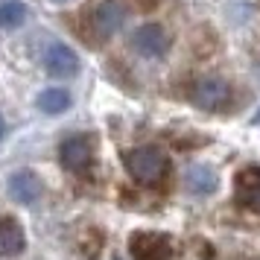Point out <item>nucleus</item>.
<instances>
[{
    "label": "nucleus",
    "mask_w": 260,
    "mask_h": 260,
    "mask_svg": "<svg viewBox=\"0 0 260 260\" xmlns=\"http://www.w3.org/2000/svg\"><path fill=\"white\" fill-rule=\"evenodd\" d=\"M231 100H234V91L219 76H205V79H196L190 85V103L202 111H211V114L225 111L231 106Z\"/></svg>",
    "instance_id": "3"
},
{
    "label": "nucleus",
    "mask_w": 260,
    "mask_h": 260,
    "mask_svg": "<svg viewBox=\"0 0 260 260\" xmlns=\"http://www.w3.org/2000/svg\"><path fill=\"white\" fill-rule=\"evenodd\" d=\"M59 161L68 173H85L94 164V141L88 135H71L59 143Z\"/></svg>",
    "instance_id": "5"
},
{
    "label": "nucleus",
    "mask_w": 260,
    "mask_h": 260,
    "mask_svg": "<svg viewBox=\"0 0 260 260\" xmlns=\"http://www.w3.org/2000/svg\"><path fill=\"white\" fill-rule=\"evenodd\" d=\"M254 73H257V76H260V61H257V68H254Z\"/></svg>",
    "instance_id": "16"
},
{
    "label": "nucleus",
    "mask_w": 260,
    "mask_h": 260,
    "mask_svg": "<svg viewBox=\"0 0 260 260\" xmlns=\"http://www.w3.org/2000/svg\"><path fill=\"white\" fill-rule=\"evenodd\" d=\"M234 202L248 213H260V167L248 164L234 176Z\"/></svg>",
    "instance_id": "7"
},
{
    "label": "nucleus",
    "mask_w": 260,
    "mask_h": 260,
    "mask_svg": "<svg viewBox=\"0 0 260 260\" xmlns=\"http://www.w3.org/2000/svg\"><path fill=\"white\" fill-rule=\"evenodd\" d=\"M56 3H61V0H56Z\"/></svg>",
    "instance_id": "17"
},
{
    "label": "nucleus",
    "mask_w": 260,
    "mask_h": 260,
    "mask_svg": "<svg viewBox=\"0 0 260 260\" xmlns=\"http://www.w3.org/2000/svg\"><path fill=\"white\" fill-rule=\"evenodd\" d=\"M129 251L135 260H176L173 240L161 231H135L129 237Z\"/></svg>",
    "instance_id": "4"
},
{
    "label": "nucleus",
    "mask_w": 260,
    "mask_h": 260,
    "mask_svg": "<svg viewBox=\"0 0 260 260\" xmlns=\"http://www.w3.org/2000/svg\"><path fill=\"white\" fill-rule=\"evenodd\" d=\"M123 167H126L132 181L146 184V187H155L170 176V158L164 155V149H158L152 143L129 149L123 155Z\"/></svg>",
    "instance_id": "1"
},
{
    "label": "nucleus",
    "mask_w": 260,
    "mask_h": 260,
    "mask_svg": "<svg viewBox=\"0 0 260 260\" xmlns=\"http://www.w3.org/2000/svg\"><path fill=\"white\" fill-rule=\"evenodd\" d=\"M36 106L44 111V114H61L64 108L71 106V94L64 91V88H44L41 94H38Z\"/></svg>",
    "instance_id": "12"
},
{
    "label": "nucleus",
    "mask_w": 260,
    "mask_h": 260,
    "mask_svg": "<svg viewBox=\"0 0 260 260\" xmlns=\"http://www.w3.org/2000/svg\"><path fill=\"white\" fill-rule=\"evenodd\" d=\"M132 47L138 56L143 59H161L167 50H170V36L161 24H141L135 32H132Z\"/></svg>",
    "instance_id": "6"
},
{
    "label": "nucleus",
    "mask_w": 260,
    "mask_h": 260,
    "mask_svg": "<svg viewBox=\"0 0 260 260\" xmlns=\"http://www.w3.org/2000/svg\"><path fill=\"white\" fill-rule=\"evenodd\" d=\"M3 135H6V120H3V114H0V141H3Z\"/></svg>",
    "instance_id": "14"
},
{
    "label": "nucleus",
    "mask_w": 260,
    "mask_h": 260,
    "mask_svg": "<svg viewBox=\"0 0 260 260\" xmlns=\"http://www.w3.org/2000/svg\"><path fill=\"white\" fill-rule=\"evenodd\" d=\"M85 24H88V38L91 41H108L111 36H117L120 26L126 24V6L120 0H96L94 6L85 12Z\"/></svg>",
    "instance_id": "2"
},
{
    "label": "nucleus",
    "mask_w": 260,
    "mask_h": 260,
    "mask_svg": "<svg viewBox=\"0 0 260 260\" xmlns=\"http://www.w3.org/2000/svg\"><path fill=\"white\" fill-rule=\"evenodd\" d=\"M44 68H47V73L56 76V79H71V76L79 73V56H76L68 44L50 41L47 47H44Z\"/></svg>",
    "instance_id": "8"
},
{
    "label": "nucleus",
    "mask_w": 260,
    "mask_h": 260,
    "mask_svg": "<svg viewBox=\"0 0 260 260\" xmlns=\"http://www.w3.org/2000/svg\"><path fill=\"white\" fill-rule=\"evenodd\" d=\"M184 181H187V190L190 193H196V196H208V193L216 190V173H213L211 167H205V164L187 167Z\"/></svg>",
    "instance_id": "11"
},
{
    "label": "nucleus",
    "mask_w": 260,
    "mask_h": 260,
    "mask_svg": "<svg viewBox=\"0 0 260 260\" xmlns=\"http://www.w3.org/2000/svg\"><path fill=\"white\" fill-rule=\"evenodd\" d=\"M117 260H120V257H117Z\"/></svg>",
    "instance_id": "18"
},
{
    "label": "nucleus",
    "mask_w": 260,
    "mask_h": 260,
    "mask_svg": "<svg viewBox=\"0 0 260 260\" xmlns=\"http://www.w3.org/2000/svg\"><path fill=\"white\" fill-rule=\"evenodd\" d=\"M26 248L24 225L12 216H0V257H18Z\"/></svg>",
    "instance_id": "10"
},
{
    "label": "nucleus",
    "mask_w": 260,
    "mask_h": 260,
    "mask_svg": "<svg viewBox=\"0 0 260 260\" xmlns=\"http://www.w3.org/2000/svg\"><path fill=\"white\" fill-rule=\"evenodd\" d=\"M26 6L21 0H0V29H18L26 21Z\"/></svg>",
    "instance_id": "13"
},
{
    "label": "nucleus",
    "mask_w": 260,
    "mask_h": 260,
    "mask_svg": "<svg viewBox=\"0 0 260 260\" xmlns=\"http://www.w3.org/2000/svg\"><path fill=\"white\" fill-rule=\"evenodd\" d=\"M251 123H254V126H260V111H257V117L251 120Z\"/></svg>",
    "instance_id": "15"
},
{
    "label": "nucleus",
    "mask_w": 260,
    "mask_h": 260,
    "mask_svg": "<svg viewBox=\"0 0 260 260\" xmlns=\"http://www.w3.org/2000/svg\"><path fill=\"white\" fill-rule=\"evenodd\" d=\"M9 196L18 205H32L41 196V178L32 170H18L9 176Z\"/></svg>",
    "instance_id": "9"
}]
</instances>
